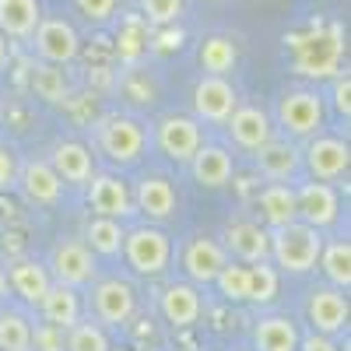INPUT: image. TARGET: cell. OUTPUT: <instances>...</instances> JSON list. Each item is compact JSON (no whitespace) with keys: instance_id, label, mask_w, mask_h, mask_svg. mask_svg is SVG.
<instances>
[{"instance_id":"14","label":"cell","mask_w":351,"mask_h":351,"mask_svg":"<svg viewBox=\"0 0 351 351\" xmlns=\"http://www.w3.org/2000/svg\"><path fill=\"white\" fill-rule=\"evenodd\" d=\"M130 193H134V211L141 218H148L152 225H162L180 211V193H176V183L169 176H155V172L141 176L130 186Z\"/></svg>"},{"instance_id":"25","label":"cell","mask_w":351,"mask_h":351,"mask_svg":"<svg viewBox=\"0 0 351 351\" xmlns=\"http://www.w3.org/2000/svg\"><path fill=\"white\" fill-rule=\"evenodd\" d=\"M256 211L263 228H281L288 221H299L295 183H263L256 190Z\"/></svg>"},{"instance_id":"43","label":"cell","mask_w":351,"mask_h":351,"mask_svg":"<svg viewBox=\"0 0 351 351\" xmlns=\"http://www.w3.org/2000/svg\"><path fill=\"white\" fill-rule=\"evenodd\" d=\"M295 351H341V348H337V337H327V334L309 330V334L299 337V348H295Z\"/></svg>"},{"instance_id":"30","label":"cell","mask_w":351,"mask_h":351,"mask_svg":"<svg viewBox=\"0 0 351 351\" xmlns=\"http://www.w3.org/2000/svg\"><path fill=\"white\" fill-rule=\"evenodd\" d=\"M316 267L324 271L327 285L348 291V288H351V243H348V239H324Z\"/></svg>"},{"instance_id":"22","label":"cell","mask_w":351,"mask_h":351,"mask_svg":"<svg viewBox=\"0 0 351 351\" xmlns=\"http://www.w3.org/2000/svg\"><path fill=\"white\" fill-rule=\"evenodd\" d=\"M4 271H8L11 295H14L21 306H28V309H36V306L43 302V295L49 291V285H53L49 267H46L43 260H36V256H18V260L8 263Z\"/></svg>"},{"instance_id":"24","label":"cell","mask_w":351,"mask_h":351,"mask_svg":"<svg viewBox=\"0 0 351 351\" xmlns=\"http://www.w3.org/2000/svg\"><path fill=\"white\" fill-rule=\"evenodd\" d=\"M46 162L64 180V186H84L95 176V155H92V148L81 144V141H71V137L67 141H53Z\"/></svg>"},{"instance_id":"23","label":"cell","mask_w":351,"mask_h":351,"mask_svg":"<svg viewBox=\"0 0 351 351\" xmlns=\"http://www.w3.org/2000/svg\"><path fill=\"white\" fill-rule=\"evenodd\" d=\"M158 313L172 330H186L193 327L200 313H204V299H200V288L193 281H172L158 291Z\"/></svg>"},{"instance_id":"18","label":"cell","mask_w":351,"mask_h":351,"mask_svg":"<svg viewBox=\"0 0 351 351\" xmlns=\"http://www.w3.org/2000/svg\"><path fill=\"white\" fill-rule=\"evenodd\" d=\"M228 253V260H239V263H256V260H271V228H263L253 218H239V221H228L221 228V239H218Z\"/></svg>"},{"instance_id":"33","label":"cell","mask_w":351,"mask_h":351,"mask_svg":"<svg viewBox=\"0 0 351 351\" xmlns=\"http://www.w3.org/2000/svg\"><path fill=\"white\" fill-rule=\"evenodd\" d=\"M239 64V46L228 36H208L200 43V71L204 74H232Z\"/></svg>"},{"instance_id":"39","label":"cell","mask_w":351,"mask_h":351,"mask_svg":"<svg viewBox=\"0 0 351 351\" xmlns=\"http://www.w3.org/2000/svg\"><path fill=\"white\" fill-rule=\"evenodd\" d=\"M32 351H64V330L46 319H32Z\"/></svg>"},{"instance_id":"9","label":"cell","mask_w":351,"mask_h":351,"mask_svg":"<svg viewBox=\"0 0 351 351\" xmlns=\"http://www.w3.org/2000/svg\"><path fill=\"white\" fill-rule=\"evenodd\" d=\"M239 106V88L232 84L225 74H200L190 95V116H197L200 123L211 127H225V120L232 116V109Z\"/></svg>"},{"instance_id":"20","label":"cell","mask_w":351,"mask_h":351,"mask_svg":"<svg viewBox=\"0 0 351 351\" xmlns=\"http://www.w3.org/2000/svg\"><path fill=\"white\" fill-rule=\"evenodd\" d=\"M14 190H21V197L28 204H36V208H56V204L64 200L67 186L46 158H28L18 169V186Z\"/></svg>"},{"instance_id":"12","label":"cell","mask_w":351,"mask_h":351,"mask_svg":"<svg viewBox=\"0 0 351 351\" xmlns=\"http://www.w3.org/2000/svg\"><path fill=\"white\" fill-rule=\"evenodd\" d=\"M84 193H88V211L92 215H106V218H116V221H130L137 215L130 183L116 172H95L92 180L84 183Z\"/></svg>"},{"instance_id":"46","label":"cell","mask_w":351,"mask_h":351,"mask_svg":"<svg viewBox=\"0 0 351 351\" xmlns=\"http://www.w3.org/2000/svg\"><path fill=\"white\" fill-rule=\"evenodd\" d=\"M211 4H218V0H211Z\"/></svg>"},{"instance_id":"26","label":"cell","mask_w":351,"mask_h":351,"mask_svg":"<svg viewBox=\"0 0 351 351\" xmlns=\"http://www.w3.org/2000/svg\"><path fill=\"white\" fill-rule=\"evenodd\" d=\"M36 316L46 319V324H53V327L67 330V327H74L77 319L84 316V299H81V291H77V288L53 281L49 291L43 295V302L36 306Z\"/></svg>"},{"instance_id":"42","label":"cell","mask_w":351,"mask_h":351,"mask_svg":"<svg viewBox=\"0 0 351 351\" xmlns=\"http://www.w3.org/2000/svg\"><path fill=\"white\" fill-rule=\"evenodd\" d=\"M330 92H334V109H337V116H351V77H348V71H337L334 77H330Z\"/></svg>"},{"instance_id":"5","label":"cell","mask_w":351,"mask_h":351,"mask_svg":"<svg viewBox=\"0 0 351 351\" xmlns=\"http://www.w3.org/2000/svg\"><path fill=\"white\" fill-rule=\"evenodd\" d=\"M120 256L127 260V267L137 274V278H162L169 267H172V256H176V246H172V236L158 225H134L123 232V250Z\"/></svg>"},{"instance_id":"29","label":"cell","mask_w":351,"mask_h":351,"mask_svg":"<svg viewBox=\"0 0 351 351\" xmlns=\"http://www.w3.org/2000/svg\"><path fill=\"white\" fill-rule=\"evenodd\" d=\"M299 337L302 330L291 316H263L253 327V351H295Z\"/></svg>"},{"instance_id":"10","label":"cell","mask_w":351,"mask_h":351,"mask_svg":"<svg viewBox=\"0 0 351 351\" xmlns=\"http://www.w3.org/2000/svg\"><path fill=\"white\" fill-rule=\"evenodd\" d=\"M348 165H351V148H348L344 137H334V134L319 130L316 137L306 141V148H302V172L309 176V180L337 183L341 176H348Z\"/></svg>"},{"instance_id":"2","label":"cell","mask_w":351,"mask_h":351,"mask_svg":"<svg viewBox=\"0 0 351 351\" xmlns=\"http://www.w3.org/2000/svg\"><path fill=\"white\" fill-rule=\"evenodd\" d=\"M95 148L109 165L130 169L152 148V127L130 112H109L95 123Z\"/></svg>"},{"instance_id":"15","label":"cell","mask_w":351,"mask_h":351,"mask_svg":"<svg viewBox=\"0 0 351 351\" xmlns=\"http://www.w3.org/2000/svg\"><path fill=\"white\" fill-rule=\"evenodd\" d=\"M253 169L260 180L267 183H291L302 176V148L299 141H288V137H271L263 148L253 152Z\"/></svg>"},{"instance_id":"4","label":"cell","mask_w":351,"mask_h":351,"mask_svg":"<svg viewBox=\"0 0 351 351\" xmlns=\"http://www.w3.org/2000/svg\"><path fill=\"white\" fill-rule=\"evenodd\" d=\"M271 120H274V130H281V137L309 141L324 130L327 102L316 88H288V92H281Z\"/></svg>"},{"instance_id":"27","label":"cell","mask_w":351,"mask_h":351,"mask_svg":"<svg viewBox=\"0 0 351 351\" xmlns=\"http://www.w3.org/2000/svg\"><path fill=\"white\" fill-rule=\"evenodd\" d=\"M123 232H127L123 221L106 218V215H88L84 218V228H81V243L92 250L95 256H102V260H120Z\"/></svg>"},{"instance_id":"32","label":"cell","mask_w":351,"mask_h":351,"mask_svg":"<svg viewBox=\"0 0 351 351\" xmlns=\"http://www.w3.org/2000/svg\"><path fill=\"white\" fill-rule=\"evenodd\" d=\"M28 84H32V95L49 102V106H60L71 99V84L64 77V67H56V64H32V71H28Z\"/></svg>"},{"instance_id":"31","label":"cell","mask_w":351,"mask_h":351,"mask_svg":"<svg viewBox=\"0 0 351 351\" xmlns=\"http://www.w3.org/2000/svg\"><path fill=\"white\" fill-rule=\"evenodd\" d=\"M0 351H32V316L28 306H0Z\"/></svg>"},{"instance_id":"34","label":"cell","mask_w":351,"mask_h":351,"mask_svg":"<svg viewBox=\"0 0 351 351\" xmlns=\"http://www.w3.org/2000/svg\"><path fill=\"white\" fill-rule=\"evenodd\" d=\"M64 351H112L109 334L92 316H81L74 327L64 330Z\"/></svg>"},{"instance_id":"17","label":"cell","mask_w":351,"mask_h":351,"mask_svg":"<svg viewBox=\"0 0 351 351\" xmlns=\"http://www.w3.org/2000/svg\"><path fill=\"white\" fill-rule=\"evenodd\" d=\"M295 204H299V221H306L319 232H327L341 221V193L334 183H319V180L299 183Z\"/></svg>"},{"instance_id":"7","label":"cell","mask_w":351,"mask_h":351,"mask_svg":"<svg viewBox=\"0 0 351 351\" xmlns=\"http://www.w3.org/2000/svg\"><path fill=\"white\" fill-rule=\"evenodd\" d=\"M137 313V291L123 278H95L88 285V316L102 327H127Z\"/></svg>"},{"instance_id":"36","label":"cell","mask_w":351,"mask_h":351,"mask_svg":"<svg viewBox=\"0 0 351 351\" xmlns=\"http://www.w3.org/2000/svg\"><path fill=\"white\" fill-rule=\"evenodd\" d=\"M211 285H218L225 302H246L250 299V267L239 260H228Z\"/></svg>"},{"instance_id":"1","label":"cell","mask_w":351,"mask_h":351,"mask_svg":"<svg viewBox=\"0 0 351 351\" xmlns=\"http://www.w3.org/2000/svg\"><path fill=\"white\" fill-rule=\"evenodd\" d=\"M285 43L291 46V71L295 74L324 81L341 71V56H344L341 25H313L309 32L285 36Z\"/></svg>"},{"instance_id":"45","label":"cell","mask_w":351,"mask_h":351,"mask_svg":"<svg viewBox=\"0 0 351 351\" xmlns=\"http://www.w3.org/2000/svg\"><path fill=\"white\" fill-rule=\"evenodd\" d=\"M11 299V288H8V271H4V263H0V306H4Z\"/></svg>"},{"instance_id":"44","label":"cell","mask_w":351,"mask_h":351,"mask_svg":"<svg viewBox=\"0 0 351 351\" xmlns=\"http://www.w3.org/2000/svg\"><path fill=\"white\" fill-rule=\"evenodd\" d=\"M11 56H14V49H11V39L0 32V71H8L11 67Z\"/></svg>"},{"instance_id":"8","label":"cell","mask_w":351,"mask_h":351,"mask_svg":"<svg viewBox=\"0 0 351 351\" xmlns=\"http://www.w3.org/2000/svg\"><path fill=\"white\" fill-rule=\"evenodd\" d=\"M46 267H49L53 281L84 291L88 285L99 278V256L81 243V236H67V239L60 236L53 243V250H49Z\"/></svg>"},{"instance_id":"38","label":"cell","mask_w":351,"mask_h":351,"mask_svg":"<svg viewBox=\"0 0 351 351\" xmlns=\"http://www.w3.org/2000/svg\"><path fill=\"white\" fill-rule=\"evenodd\" d=\"M120 43H123L120 49H123L127 60H137L141 49L148 46V21H144V18H130V21L120 28Z\"/></svg>"},{"instance_id":"40","label":"cell","mask_w":351,"mask_h":351,"mask_svg":"<svg viewBox=\"0 0 351 351\" xmlns=\"http://www.w3.org/2000/svg\"><path fill=\"white\" fill-rule=\"evenodd\" d=\"M18 169H21V158L11 144H0V193H8L18 186Z\"/></svg>"},{"instance_id":"37","label":"cell","mask_w":351,"mask_h":351,"mask_svg":"<svg viewBox=\"0 0 351 351\" xmlns=\"http://www.w3.org/2000/svg\"><path fill=\"white\" fill-rule=\"evenodd\" d=\"M137 4H141V18L155 28H172L186 14V0H137Z\"/></svg>"},{"instance_id":"16","label":"cell","mask_w":351,"mask_h":351,"mask_svg":"<svg viewBox=\"0 0 351 351\" xmlns=\"http://www.w3.org/2000/svg\"><path fill=\"white\" fill-rule=\"evenodd\" d=\"M225 130H228V141H232V148L236 152H246L253 155L256 148H263L278 130H274V120H271V112L267 109H260V106H236L232 109V116L225 120Z\"/></svg>"},{"instance_id":"21","label":"cell","mask_w":351,"mask_h":351,"mask_svg":"<svg viewBox=\"0 0 351 351\" xmlns=\"http://www.w3.org/2000/svg\"><path fill=\"white\" fill-rule=\"evenodd\" d=\"M193 183L204 186V190H221L232 183V176H236V155H232L225 144H211L204 141L200 148L193 152V158L186 162Z\"/></svg>"},{"instance_id":"6","label":"cell","mask_w":351,"mask_h":351,"mask_svg":"<svg viewBox=\"0 0 351 351\" xmlns=\"http://www.w3.org/2000/svg\"><path fill=\"white\" fill-rule=\"evenodd\" d=\"M208 141L204 123L190 112H165L152 127V144L158 148V155L172 165H186L193 158V152Z\"/></svg>"},{"instance_id":"28","label":"cell","mask_w":351,"mask_h":351,"mask_svg":"<svg viewBox=\"0 0 351 351\" xmlns=\"http://www.w3.org/2000/svg\"><path fill=\"white\" fill-rule=\"evenodd\" d=\"M39 21H43L39 0H0V32L11 43H28Z\"/></svg>"},{"instance_id":"11","label":"cell","mask_w":351,"mask_h":351,"mask_svg":"<svg viewBox=\"0 0 351 351\" xmlns=\"http://www.w3.org/2000/svg\"><path fill=\"white\" fill-rule=\"evenodd\" d=\"M28 46H32V53L39 56V60L56 64V67H67L81 56V36L67 18H46L43 14V21L36 25Z\"/></svg>"},{"instance_id":"13","label":"cell","mask_w":351,"mask_h":351,"mask_svg":"<svg viewBox=\"0 0 351 351\" xmlns=\"http://www.w3.org/2000/svg\"><path fill=\"white\" fill-rule=\"evenodd\" d=\"M348 291L334 288V285H316L306 299V319L316 334H327V337H341L348 330Z\"/></svg>"},{"instance_id":"35","label":"cell","mask_w":351,"mask_h":351,"mask_svg":"<svg viewBox=\"0 0 351 351\" xmlns=\"http://www.w3.org/2000/svg\"><path fill=\"white\" fill-rule=\"evenodd\" d=\"M250 267V306H267L274 302L278 288H281V274L271 260H256V263H246Z\"/></svg>"},{"instance_id":"41","label":"cell","mask_w":351,"mask_h":351,"mask_svg":"<svg viewBox=\"0 0 351 351\" xmlns=\"http://www.w3.org/2000/svg\"><path fill=\"white\" fill-rule=\"evenodd\" d=\"M116 4H120V0H74V8L92 25H106L116 14Z\"/></svg>"},{"instance_id":"19","label":"cell","mask_w":351,"mask_h":351,"mask_svg":"<svg viewBox=\"0 0 351 351\" xmlns=\"http://www.w3.org/2000/svg\"><path fill=\"white\" fill-rule=\"evenodd\" d=\"M180 263H183L186 281L204 288V285H211L218 278V271L228 263V253H225V246L215 236H204L200 232V236H190L186 246L180 250Z\"/></svg>"},{"instance_id":"3","label":"cell","mask_w":351,"mask_h":351,"mask_svg":"<svg viewBox=\"0 0 351 351\" xmlns=\"http://www.w3.org/2000/svg\"><path fill=\"white\" fill-rule=\"evenodd\" d=\"M319 246H324V232L306 221H288L281 228H271V263L278 267V274L288 278L313 274Z\"/></svg>"}]
</instances>
